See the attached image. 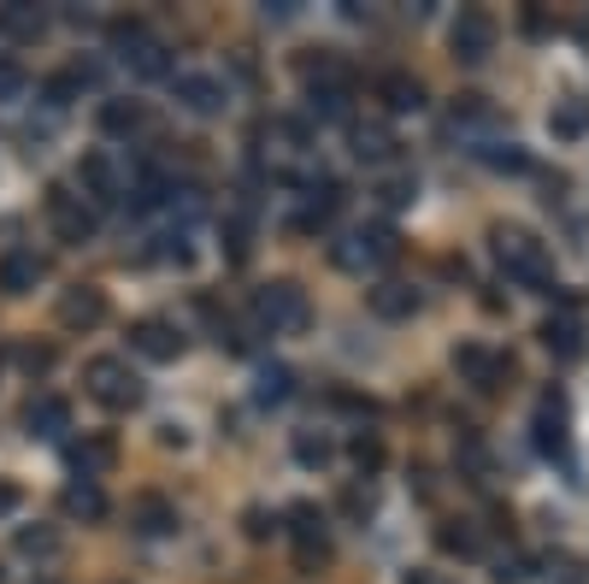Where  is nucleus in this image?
Returning a JSON list of instances; mask_svg holds the SVG:
<instances>
[{"label":"nucleus","mask_w":589,"mask_h":584,"mask_svg":"<svg viewBox=\"0 0 589 584\" xmlns=\"http://www.w3.org/2000/svg\"><path fill=\"white\" fill-rule=\"evenodd\" d=\"M0 30H7V36H19V42H36L42 30H47V19L36 7H0Z\"/></svg>","instance_id":"nucleus-31"},{"label":"nucleus","mask_w":589,"mask_h":584,"mask_svg":"<svg viewBox=\"0 0 589 584\" xmlns=\"http://www.w3.org/2000/svg\"><path fill=\"white\" fill-rule=\"evenodd\" d=\"M454 372L465 378V384H478V390H501V378H507V360L490 354L483 342H460V349H454Z\"/></svg>","instance_id":"nucleus-12"},{"label":"nucleus","mask_w":589,"mask_h":584,"mask_svg":"<svg viewBox=\"0 0 589 584\" xmlns=\"http://www.w3.org/2000/svg\"><path fill=\"white\" fill-rule=\"evenodd\" d=\"M271 525H277V520H271V513H259V508L248 513V531H254V538H266V531H271Z\"/></svg>","instance_id":"nucleus-44"},{"label":"nucleus","mask_w":589,"mask_h":584,"mask_svg":"<svg viewBox=\"0 0 589 584\" xmlns=\"http://www.w3.org/2000/svg\"><path fill=\"white\" fill-rule=\"evenodd\" d=\"M354 513V520H372V490H349V502H342Z\"/></svg>","instance_id":"nucleus-40"},{"label":"nucleus","mask_w":589,"mask_h":584,"mask_svg":"<svg viewBox=\"0 0 589 584\" xmlns=\"http://www.w3.org/2000/svg\"><path fill=\"white\" fill-rule=\"evenodd\" d=\"M536 449L543 455H566V402L554 396H543V407H536Z\"/></svg>","instance_id":"nucleus-21"},{"label":"nucleus","mask_w":589,"mask_h":584,"mask_svg":"<svg viewBox=\"0 0 589 584\" xmlns=\"http://www.w3.org/2000/svg\"><path fill=\"white\" fill-rule=\"evenodd\" d=\"M548 130L560 136V142H578V136L589 130V100H583V95H566V100H554V113H548Z\"/></svg>","instance_id":"nucleus-24"},{"label":"nucleus","mask_w":589,"mask_h":584,"mask_svg":"<svg viewBox=\"0 0 589 584\" xmlns=\"http://www.w3.org/2000/svg\"><path fill=\"white\" fill-rule=\"evenodd\" d=\"M42 272H47V261H42V254H30V248L0 254V296H30V289L42 284Z\"/></svg>","instance_id":"nucleus-15"},{"label":"nucleus","mask_w":589,"mask_h":584,"mask_svg":"<svg viewBox=\"0 0 589 584\" xmlns=\"http://www.w3.org/2000/svg\"><path fill=\"white\" fill-rule=\"evenodd\" d=\"M77 183H83V201H89V208H95V201H118V195H125V171H118L113 153H100V148H89L77 160Z\"/></svg>","instance_id":"nucleus-10"},{"label":"nucleus","mask_w":589,"mask_h":584,"mask_svg":"<svg viewBox=\"0 0 589 584\" xmlns=\"http://www.w3.org/2000/svg\"><path fill=\"white\" fill-rule=\"evenodd\" d=\"M495 578H501V584H525V578H531V561H525V555H501V561H495Z\"/></svg>","instance_id":"nucleus-39"},{"label":"nucleus","mask_w":589,"mask_h":584,"mask_svg":"<svg viewBox=\"0 0 589 584\" xmlns=\"http://www.w3.org/2000/svg\"><path fill=\"white\" fill-rule=\"evenodd\" d=\"M266 12H271V19H294V12H301V0H266Z\"/></svg>","instance_id":"nucleus-43"},{"label":"nucleus","mask_w":589,"mask_h":584,"mask_svg":"<svg viewBox=\"0 0 589 584\" xmlns=\"http://www.w3.org/2000/svg\"><path fill=\"white\" fill-rule=\"evenodd\" d=\"M153 254H160L165 266H189V261H195V248H189V236H183V231H165V236H160V248H153Z\"/></svg>","instance_id":"nucleus-36"},{"label":"nucleus","mask_w":589,"mask_h":584,"mask_svg":"<svg viewBox=\"0 0 589 584\" xmlns=\"http://www.w3.org/2000/svg\"><path fill=\"white\" fill-rule=\"evenodd\" d=\"M130 349L142 360H178L183 354V331L171 319H136L130 325Z\"/></svg>","instance_id":"nucleus-11"},{"label":"nucleus","mask_w":589,"mask_h":584,"mask_svg":"<svg viewBox=\"0 0 589 584\" xmlns=\"http://www.w3.org/2000/svg\"><path fill=\"white\" fill-rule=\"evenodd\" d=\"M289 543H294L301 573L331 566V525H324V513H319L313 502H294V508H289Z\"/></svg>","instance_id":"nucleus-6"},{"label":"nucleus","mask_w":589,"mask_h":584,"mask_svg":"<svg viewBox=\"0 0 589 584\" xmlns=\"http://www.w3.org/2000/svg\"><path fill=\"white\" fill-rule=\"evenodd\" d=\"M437 543L448 549V555H478V531L472 525H442Z\"/></svg>","instance_id":"nucleus-35"},{"label":"nucleus","mask_w":589,"mask_h":584,"mask_svg":"<svg viewBox=\"0 0 589 584\" xmlns=\"http://www.w3.org/2000/svg\"><path fill=\"white\" fill-rule=\"evenodd\" d=\"M60 508L72 513V520H107V490H100L95 478H72V485L60 490Z\"/></svg>","instance_id":"nucleus-20"},{"label":"nucleus","mask_w":589,"mask_h":584,"mask_svg":"<svg viewBox=\"0 0 589 584\" xmlns=\"http://www.w3.org/2000/svg\"><path fill=\"white\" fill-rule=\"evenodd\" d=\"M331 437H324V432H301V437H294V460H301V467H331Z\"/></svg>","instance_id":"nucleus-33"},{"label":"nucleus","mask_w":589,"mask_h":584,"mask_svg":"<svg viewBox=\"0 0 589 584\" xmlns=\"http://www.w3.org/2000/svg\"><path fill=\"white\" fill-rule=\"evenodd\" d=\"M377 100H384L389 113H419L425 107V83L407 77V72H389L384 83H377Z\"/></svg>","instance_id":"nucleus-22"},{"label":"nucleus","mask_w":589,"mask_h":584,"mask_svg":"<svg viewBox=\"0 0 589 584\" xmlns=\"http://www.w3.org/2000/svg\"><path fill=\"white\" fill-rule=\"evenodd\" d=\"M294 396V372L289 367H259V384H254V402L259 407H277Z\"/></svg>","instance_id":"nucleus-30"},{"label":"nucleus","mask_w":589,"mask_h":584,"mask_svg":"<svg viewBox=\"0 0 589 584\" xmlns=\"http://www.w3.org/2000/svg\"><path fill=\"white\" fill-rule=\"evenodd\" d=\"M543 342H548V354L578 360V354H583V314H578V307H566V314L543 319Z\"/></svg>","instance_id":"nucleus-18"},{"label":"nucleus","mask_w":589,"mask_h":584,"mask_svg":"<svg viewBox=\"0 0 589 584\" xmlns=\"http://www.w3.org/2000/svg\"><path fill=\"white\" fill-rule=\"evenodd\" d=\"M407 584H430V578H425V573H413V578H407Z\"/></svg>","instance_id":"nucleus-45"},{"label":"nucleus","mask_w":589,"mask_h":584,"mask_svg":"<svg viewBox=\"0 0 589 584\" xmlns=\"http://www.w3.org/2000/svg\"><path fill=\"white\" fill-rule=\"evenodd\" d=\"M107 36H113L118 60H125L136 77H171V47H165L160 36H153L148 24H136V19H118V24L107 30Z\"/></svg>","instance_id":"nucleus-4"},{"label":"nucleus","mask_w":589,"mask_h":584,"mask_svg":"<svg viewBox=\"0 0 589 584\" xmlns=\"http://www.w3.org/2000/svg\"><path fill=\"white\" fill-rule=\"evenodd\" d=\"M472 153H478V160L490 166V171H513V178H518V171H531V153L518 148V142H495V136H483Z\"/></svg>","instance_id":"nucleus-27"},{"label":"nucleus","mask_w":589,"mask_h":584,"mask_svg":"<svg viewBox=\"0 0 589 584\" xmlns=\"http://www.w3.org/2000/svg\"><path fill=\"white\" fill-rule=\"evenodd\" d=\"M254 319H259V331L283 337V331H301V325L313 319V307H307V289L301 284L277 278L266 289H254Z\"/></svg>","instance_id":"nucleus-3"},{"label":"nucleus","mask_w":589,"mask_h":584,"mask_svg":"<svg viewBox=\"0 0 589 584\" xmlns=\"http://www.w3.org/2000/svg\"><path fill=\"white\" fill-rule=\"evenodd\" d=\"M171 95H178V107L195 113V118H213V113H224V100H231L224 77H213V72H178L171 77Z\"/></svg>","instance_id":"nucleus-9"},{"label":"nucleus","mask_w":589,"mask_h":584,"mask_svg":"<svg viewBox=\"0 0 589 584\" xmlns=\"http://www.w3.org/2000/svg\"><path fill=\"white\" fill-rule=\"evenodd\" d=\"M448 125L465 130V136H478V142H483V130L495 125V113H490V100H483V95H460L454 107H448Z\"/></svg>","instance_id":"nucleus-25"},{"label":"nucleus","mask_w":589,"mask_h":584,"mask_svg":"<svg viewBox=\"0 0 589 584\" xmlns=\"http://www.w3.org/2000/svg\"><path fill=\"white\" fill-rule=\"evenodd\" d=\"M19 555L54 561V555H60V531H54V525H24V531H19Z\"/></svg>","instance_id":"nucleus-32"},{"label":"nucleus","mask_w":589,"mask_h":584,"mask_svg":"<svg viewBox=\"0 0 589 584\" xmlns=\"http://www.w3.org/2000/svg\"><path fill=\"white\" fill-rule=\"evenodd\" d=\"M490 248H495V266L507 272L513 284L554 289V254H548L543 236H531L525 225H495L490 231Z\"/></svg>","instance_id":"nucleus-1"},{"label":"nucleus","mask_w":589,"mask_h":584,"mask_svg":"<svg viewBox=\"0 0 589 584\" xmlns=\"http://www.w3.org/2000/svg\"><path fill=\"white\" fill-rule=\"evenodd\" d=\"M349 142H354L360 160H395V148H401V142L389 136V125H354Z\"/></svg>","instance_id":"nucleus-28"},{"label":"nucleus","mask_w":589,"mask_h":584,"mask_svg":"<svg viewBox=\"0 0 589 584\" xmlns=\"http://www.w3.org/2000/svg\"><path fill=\"white\" fill-rule=\"evenodd\" d=\"M7 513H19V485H12V478H0V520H7Z\"/></svg>","instance_id":"nucleus-41"},{"label":"nucleus","mask_w":589,"mask_h":584,"mask_svg":"<svg viewBox=\"0 0 589 584\" xmlns=\"http://www.w3.org/2000/svg\"><path fill=\"white\" fill-rule=\"evenodd\" d=\"M413 195H419V183H413V178H389V183H377V201H384V208H413Z\"/></svg>","instance_id":"nucleus-38"},{"label":"nucleus","mask_w":589,"mask_h":584,"mask_svg":"<svg viewBox=\"0 0 589 584\" xmlns=\"http://www.w3.org/2000/svg\"><path fill=\"white\" fill-rule=\"evenodd\" d=\"M395 254H401V236H395L389 225H354L336 243V266L342 272H372V266H389Z\"/></svg>","instance_id":"nucleus-5"},{"label":"nucleus","mask_w":589,"mask_h":584,"mask_svg":"<svg viewBox=\"0 0 589 584\" xmlns=\"http://www.w3.org/2000/svg\"><path fill=\"white\" fill-rule=\"evenodd\" d=\"M24 367L30 372H47V367H54V349H24Z\"/></svg>","instance_id":"nucleus-42"},{"label":"nucleus","mask_w":589,"mask_h":584,"mask_svg":"<svg viewBox=\"0 0 589 584\" xmlns=\"http://www.w3.org/2000/svg\"><path fill=\"white\" fill-rule=\"evenodd\" d=\"M336 208H342V183H331V178H313L307 183V201H301V213H294V225L301 231H319V225H331L336 219Z\"/></svg>","instance_id":"nucleus-17"},{"label":"nucleus","mask_w":589,"mask_h":584,"mask_svg":"<svg viewBox=\"0 0 589 584\" xmlns=\"http://www.w3.org/2000/svg\"><path fill=\"white\" fill-rule=\"evenodd\" d=\"M113 467H118V443L107 432H89L83 443H72V472L77 478H95V485H100Z\"/></svg>","instance_id":"nucleus-14"},{"label":"nucleus","mask_w":589,"mask_h":584,"mask_svg":"<svg viewBox=\"0 0 589 584\" xmlns=\"http://www.w3.org/2000/svg\"><path fill=\"white\" fill-rule=\"evenodd\" d=\"M349 455L360 460V472H377V467H384V443H377V432H360V437L349 443Z\"/></svg>","instance_id":"nucleus-34"},{"label":"nucleus","mask_w":589,"mask_h":584,"mask_svg":"<svg viewBox=\"0 0 589 584\" xmlns=\"http://www.w3.org/2000/svg\"><path fill=\"white\" fill-rule=\"evenodd\" d=\"M24 432L30 437H65L72 432V402L65 396H36L24 407Z\"/></svg>","instance_id":"nucleus-16"},{"label":"nucleus","mask_w":589,"mask_h":584,"mask_svg":"<svg viewBox=\"0 0 589 584\" xmlns=\"http://www.w3.org/2000/svg\"><path fill=\"white\" fill-rule=\"evenodd\" d=\"M83 390H89V402H100L107 414H130V407L142 402V378L118 354H95L89 367H83Z\"/></svg>","instance_id":"nucleus-2"},{"label":"nucleus","mask_w":589,"mask_h":584,"mask_svg":"<svg viewBox=\"0 0 589 584\" xmlns=\"http://www.w3.org/2000/svg\"><path fill=\"white\" fill-rule=\"evenodd\" d=\"M130 525L142 531V538H165V531H178V508L165 502V496H136L130 502Z\"/></svg>","instance_id":"nucleus-19"},{"label":"nucleus","mask_w":589,"mask_h":584,"mask_svg":"<svg viewBox=\"0 0 589 584\" xmlns=\"http://www.w3.org/2000/svg\"><path fill=\"white\" fill-rule=\"evenodd\" d=\"M47 225H54L60 243H89L100 231V213L83 195H72V189H47Z\"/></svg>","instance_id":"nucleus-7"},{"label":"nucleus","mask_w":589,"mask_h":584,"mask_svg":"<svg viewBox=\"0 0 589 584\" xmlns=\"http://www.w3.org/2000/svg\"><path fill=\"white\" fill-rule=\"evenodd\" d=\"M448 47H454V60H465V65L490 60L495 54V19L483 7H465L454 19V30H448Z\"/></svg>","instance_id":"nucleus-8"},{"label":"nucleus","mask_w":589,"mask_h":584,"mask_svg":"<svg viewBox=\"0 0 589 584\" xmlns=\"http://www.w3.org/2000/svg\"><path fill=\"white\" fill-rule=\"evenodd\" d=\"M100 130H107V136L148 130V107H142V100H107V107H100Z\"/></svg>","instance_id":"nucleus-26"},{"label":"nucleus","mask_w":589,"mask_h":584,"mask_svg":"<svg viewBox=\"0 0 589 584\" xmlns=\"http://www.w3.org/2000/svg\"><path fill=\"white\" fill-rule=\"evenodd\" d=\"M89 65H72V72H60V77H47L42 83V100H47V107H72V100L83 95V89H89Z\"/></svg>","instance_id":"nucleus-29"},{"label":"nucleus","mask_w":589,"mask_h":584,"mask_svg":"<svg viewBox=\"0 0 589 584\" xmlns=\"http://www.w3.org/2000/svg\"><path fill=\"white\" fill-rule=\"evenodd\" d=\"M107 319V296H100L95 284H77L60 296V325L65 331H95V325Z\"/></svg>","instance_id":"nucleus-13"},{"label":"nucleus","mask_w":589,"mask_h":584,"mask_svg":"<svg viewBox=\"0 0 589 584\" xmlns=\"http://www.w3.org/2000/svg\"><path fill=\"white\" fill-rule=\"evenodd\" d=\"M372 314L377 319H413L419 314V289L413 284H377L372 289Z\"/></svg>","instance_id":"nucleus-23"},{"label":"nucleus","mask_w":589,"mask_h":584,"mask_svg":"<svg viewBox=\"0 0 589 584\" xmlns=\"http://www.w3.org/2000/svg\"><path fill=\"white\" fill-rule=\"evenodd\" d=\"M24 89H30L24 65H19V60H7V54H0V100H19Z\"/></svg>","instance_id":"nucleus-37"}]
</instances>
